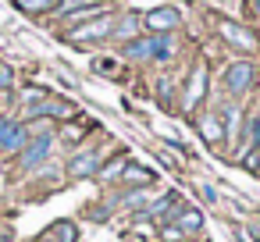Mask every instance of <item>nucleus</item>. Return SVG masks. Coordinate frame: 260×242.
Here are the masks:
<instances>
[{
  "label": "nucleus",
  "instance_id": "nucleus-7",
  "mask_svg": "<svg viewBox=\"0 0 260 242\" xmlns=\"http://www.w3.org/2000/svg\"><path fill=\"white\" fill-rule=\"evenodd\" d=\"M22 143H25V128L18 121L0 118V150H18Z\"/></svg>",
  "mask_w": 260,
  "mask_h": 242
},
{
  "label": "nucleus",
  "instance_id": "nucleus-22",
  "mask_svg": "<svg viewBox=\"0 0 260 242\" xmlns=\"http://www.w3.org/2000/svg\"><path fill=\"white\" fill-rule=\"evenodd\" d=\"M0 86H11V68H0Z\"/></svg>",
  "mask_w": 260,
  "mask_h": 242
},
{
  "label": "nucleus",
  "instance_id": "nucleus-11",
  "mask_svg": "<svg viewBox=\"0 0 260 242\" xmlns=\"http://www.w3.org/2000/svg\"><path fill=\"white\" fill-rule=\"evenodd\" d=\"M75 238H79L75 224H72V221H57L54 228H47V231H43V238H40V242H75Z\"/></svg>",
  "mask_w": 260,
  "mask_h": 242
},
{
  "label": "nucleus",
  "instance_id": "nucleus-3",
  "mask_svg": "<svg viewBox=\"0 0 260 242\" xmlns=\"http://www.w3.org/2000/svg\"><path fill=\"white\" fill-rule=\"evenodd\" d=\"M111 29H114V18H111V15H100V18L86 22L82 29H75L68 40H72V43H89V40H104V36H111Z\"/></svg>",
  "mask_w": 260,
  "mask_h": 242
},
{
  "label": "nucleus",
  "instance_id": "nucleus-14",
  "mask_svg": "<svg viewBox=\"0 0 260 242\" xmlns=\"http://www.w3.org/2000/svg\"><path fill=\"white\" fill-rule=\"evenodd\" d=\"M200 132H203L207 143H217V139H221V125H217L214 118H203V121H200Z\"/></svg>",
  "mask_w": 260,
  "mask_h": 242
},
{
  "label": "nucleus",
  "instance_id": "nucleus-10",
  "mask_svg": "<svg viewBox=\"0 0 260 242\" xmlns=\"http://www.w3.org/2000/svg\"><path fill=\"white\" fill-rule=\"evenodd\" d=\"M203 89H207V72H203V68H196V72H192V79H189V93H185L182 107H185V111H192V107L203 100Z\"/></svg>",
  "mask_w": 260,
  "mask_h": 242
},
{
  "label": "nucleus",
  "instance_id": "nucleus-4",
  "mask_svg": "<svg viewBox=\"0 0 260 242\" xmlns=\"http://www.w3.org/2000/svg\"><path fill=\"white\" fill-rule=\"evenodd\" d=\"M50 146H54V135H50V132H40V135L29 139V146L22 150V164H25V167H36L40 160H47Z\"/></svg>",
  "mask_w": 260,
  "mask_h": 242
},
{
  "label": "nucleus",
  "instance_id": "nucleus-1",
  "mask_svg": "<svg viewBox=\"0 0 260 242\" xmlns=\"http://www.w3.org/2000/svg\"><path fill=\"white\" fill-rule=\"evenodd\" d=\"M125 54L136 57V61H168L171 57V36L157 32V36H146V40H132L125 47Z\"/></svg>",
  "mask_w": 260,
  "mask_h": 242
},
{
  "label": "nucleus",
  "instance_id": "nucleus-20",
  "mask_svg": "<svg viewBox=\"0 0 260 242\" xmlns=\"http://www.w3.org/2000/svg\"><path fill=\"white\" fill-rule=\"evenodd\" d=\"M249 143H256L260 146V114L253 118V125H249Z\"/></svg>",
  "mask_w": 260,
  "mask_h": 242
},
{
  "label": "nucleus",
  "instance_id": "nucleus-12",
  "mask_svg": "<svg viewBox=\"0 0 260 242\" xmlns=\"http://www.w3.org/2000/svg\"><path fill=\"white\" fill-rule=\"evenodd\" d=\"M178 228H182V231H200V228H203V214L192 210V206L182 210V214H178Z\"/></svg>",
  "mask_w": 260,
  "mask_h": 242
},
{
  "label": "nucleus",
  "instance_id": "nucleus-16",
  "mask_svg": "<svg viewBox=\"0 0 260 242\" xmlns=\"http://www.w3.org/2000/svg\"><path fill=\"white\" fill-rule=\"evenodd\" d=\"M57 0H18V8L22 11H47V8H54Z\"/></svg>",
  "mask_w": 260,
  "mask_h": 242
},
{
  "label": "nucleus",
  "instance_id": "nucleus-21",
  "mask_svg": "<svg viewBox=\"0 0 260 242\" xmlns=\"http://www.w3.org/2000/svg\"><path fill=\"white\" fill-rule=\"evenodd\" d=\"M64 139H68V143H75V139H82V128H75V125H72V128H64Z\"/></svg>",
  "mask_w": 260,
  "mask_h": 242
},
{
  "label": "nucleus",
  "instance_id": "nucleus-18",
  "mask_svg": "<svg viewBox=\"0 0 260 242\" xmlns=\"http://www.w3.org/2000/svg\"><path fill=\"white\" fill-rule=\"evenodd\" d=\"M125 167H128V160H114V164H107V167H104L100 175H104V178H118V175H121Z\"/></svg>",
  "mask_w": 260,
  "mask_h": 242
},
{
  "label": "nucleus",
  "instance_id": "nucleus-15",
  "mask_svg": "<svg viewBox=\"0 0 260 242\" xmlns=\"http://www.w3.org/2000/svg\"><path fill=\"white\" fill-rule=\"evenodd\" d=\"M89 4H96V0H61V4H57V15H72V11L89 8Z\"/></svg>",
  "mask_w": 260,
  "mask_h": 242
},
{
  "label": "nucleus",
  "instance_id": "nucleus-13",
  "mask_svg": "<svg viewBox=\"0 0 260 242\" xmlns=\"http://www.w3.org/2000/svg\"><path fill=\"white\" fill-rule=\"evenodd\" d=\"M121 175H125V182H128V185H146V182H153V171H146V167H136V164H128Z\"/></svg>",
  "mask_w": 260,
  "mask_h": 242
},
{
  "label": "nucleus",
  "instance_id": "nucleus-2",
  "mask_svg": "<svg viewBox=\"0 0 260 242\" xmlns=\"http://www.w3.org/2000/svg\"><path fill=\"white\" fill-rule=\"evenodd\" d=\"M253 75H256V68L249 61H235V64L224 68V89L228 93H246L249 82H253Z\"/></svg>",
  "mask_w": 260,
  "mask_h": 242
},
{
  "label": "nucleus",
  "instance_id": "nucleus-9",
  "mask_svg": "<svg viewBox=\"0 0 260 242\" xmlns=\"http://www.w3.org/2000/svg\"><path fill=\"white\" fill-rule=\"evenodd\" d=\"M221 36H224L232 47H239V50H253V47H256V40H253L242 25H235V22H224V25H221Z\"/></svg>",
  "mask_w": 260,
  "mask_h": 242
},
{
  "label": "nucleus",
  "instance_id": "nucleus-8",
  "mask_svg": "<svg viewBox=\"0 0 260 242\" xmlns=\"http://www.w3.org/2000/svg\"><path fill=\"white\" fill-rule=\"evenodd\" d=\"M72 103L68 100H47V103H29V118H68Z\"/></svg>",
  "mask_w": 260,
  "mask_h": 242
},
{
  "label": "nucleus",
  "instance_id": "nucleus-19",
  "mask_svg": "<svg viewBox=\"0 0 260 242\" xmlns=\"http://www.w3.org/2000/svg\"><path fill=\"white\" fill-rule=\"evenodd\" d=\"M171 203H175V196H164V199H160V203H157V206H150V210H146V214H143V217H157V214H164V210H168V206H171Z\"/></svg>",
  "mask_w": 260,
  "mask_h": 242
},
{
  "label": "nucleus",
  "instance_id": "nucleus-17",
  "mask_svg": "<svg viewBox=\"0 0 260 242\" xmlns=\"http://www.w3.org/2000/svg\"><path fill=\"white\" fill-rule=\"evenodd\" d=\"M136 29H139V18H136V15H128V18H125V22H121L114 32H118V36H132Z\"/></svg>",
  "mask_w": 260,
  "mask_h": 242
},
{
  "label": "nucleus",
  "instance_id": "nucleus-5",
  "mask_svg": "<svg viewBox=\"0 0 260 242\" xmlns=\"http://www.w3.org/2000/svg\"><path fill=\"white\" fill-rule=\"evenodd\" d=\"M100 171V157L93 153V150H82V153H75L72 160H68V175L72 178H93Z\"/></svg>",
  "mask_w": 260,
  "mask_h": 242
},
{
  "label": "nucleus",
  "instance_id": "nucleus-6",
  "mask_svg": "<svg viewBox=\"0 0 260 242\" xmlns=\"http://www.w3.org/2000/svg\"><path fill=\"white\" fill-rule=\"evenodd\" d=\"M178 22H182V15L175 8H157L146 15V29H153V32H171Z\"/></svg>",
  "mask_w": 260,
  "mask_h": 242
},
{
  "label": "nucleus",
  "instance_id": "nucleus-23",
  "mask_svg": "<svg viewBox=\"0 0 260 242\" xmlns=\"http://www.w3.org/2000/svg\"><path fill=\"white\" fill-rule=\"evenodd\" d=\"M253 11H256V15H260V0H253Z\"/></svg>",
  "mask_w": 260,
  "mask_h": 242
}]
</instances>
